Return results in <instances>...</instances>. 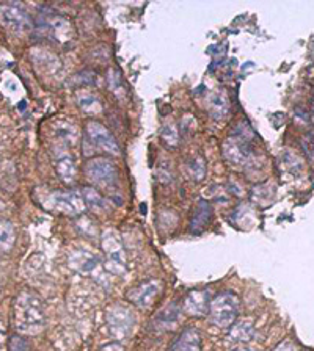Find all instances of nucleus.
Segmentation results:
<instances>
[{
  "instance_id": "nucleus-12",
  "label": "nucleus",
  "mask_w": 314,
  "mask_h": 351,
  "mask_svg": "<svg viewBox=\"0 0 314 351\" xmlns=\"http://www.w3.org/2000/svg\"><path fill=\"white\" fill-rule=\"evenodd\" d=\"M209 307V294L204 290H193L185 297L182 309L187 315L192 317H203L207 314Z\"/></svg>"
},
{
  "instance_id": "nucleus-11",
  "label": "nucleus",
  "mask_w": 314,
  "mask_h": 351,
  "mask_svg": "<svg viewBox=\"0 0 314 351\" xmlns=\"http://www.w3.org/2000/svg\"><path fill=\"white\" fill-rule=\"evenodd\" d=\"M55 169L57 174L60 176V179L66 184H73L76 181L77 176V168H76V162L71 152H68L66 149L57 148L55 152Z\"/></svg>"
},
{
  "instance_id": "nucleus-24",
  "label": "nucleus",
  "mask_w": 314,
  "mask_h": 351,
  "mask_svg": "<svg viewBox=\"0 0 314 351\" xmlns=\"http://www.w3.org/2000/svg\"><path fill=\"white\" fill-rule=\"evenodd\" d=\"M162 138L165 140L167 144L170 146H176L178 144V132L175 129L173 124H170V126H165L164 130H162Z\"/></svg>"
},
{
  "instance_id": "nucleus-20",
  "label": "nucleus",
  "mask_w": 314,
  "mask_h": 351,
  "mask_svg": "<svg viewBox=\"0 0 314 351\" xmlns=\"http://www.w3.org/2000/svg\"><path fill=\"white\" fill-rule=\"evenodd\" d=\"M211 111L212 114L216 116V118H223L225 113L228 111V99L225 96V93H217L214 94L212 99H211Z\"/></svg>"
},
{
  "instance_id": "nucleus-4",
  "label": "nucleus",
  "mask_w": 314,
  "mask_h": 351,
  "mask_svg": "<svg viewBox=\"0 0 314 351\" xmlns=\"http://www.w3.org/2000/svg\"><path fill=\"white\" fill-rule=\"evenodd\" d=\"M102 250L107 257L106 268L115 274H123L126 271V253L115 230H106L102 233Z\"/></svg>"
},
{
  "instance_id": "nucleus-7",
  "label": "nucleus",
  "mask_w": 314,
  "mask_h": 351,
  "mask_svg": "<svg viewBox=\"0 0 314 351\" xmlns=\"http://www.w3.org/2000/svg\"><path fill=\"white\" fill-rule=\"evenodd\" d=\"M87 143H91L93 148L106 151L109 154L118 155L120 148L115 141V138L112 137L110 132L101 124V123H88L87 126Z\"/></svg>"
},
{
  "instance_id": "nucleus-23",
  "label": "nucleus",
  "mask_w": 314,
  "mask_h": 351,
  "mask_svg": "<svg viewBox=\"0 0 314 351\" xmlns=\"http://www.w3.org/2000/svg\"><path fill=\"white\" fill-rule=\"evenodd\" d=\"M28 348H30L28 342L19 335H13L8 340V351H28Z\"/></svg>"
},
{
  "instance_id": "nucleus-10",
  "label": "nucleus",
  "mask_w": 314,
  "mask_h": 351,
  "mask_svg": "<svg viewBox=\"0 0 314 351\" xmlns=\"http://www.w3.org/2000/svg\"><path fill=\"white\" fill-rule=\"evenodd\" d=\"M251 146L245 137H231L225 143V157L231 163L244 165L251 157Z\"/></svg>"
},
{
  "instance_id": "nucleus-1",
  "label": "nucleus",
  "mask_w": 314,
  "mask_h": 351,
  "mask_svg": "<svg viewBox=\"0 0 314 351\" xmlns=\"http://www.w3.org/2000/svg\"><path fill=\"white\" fill-rule=\"evenodd\" d=\"M44 307L41 300L24 291L16 298L14 303V325L16 329L25 334H38L44 328Z\"/></svg>"
},
{
  "instance_id": "nucleus-25",
  "label": "nucleus",
  "mask_w": 314,
  "mask_h": 351,
  "mask_svg": "<svg viewBox=\"0 0 314 351\" xmlns=\"http://www.w3.org/2000/svg\"><path fill=\"white\" fill-rule=\"evenodd\" d=\"M101 351H124V348L120 343H110V345H106Z\"/></svg>"
},
{
  "instance_id": "nucleus-21",
  "label": "nucleus",
  "mask_w": 314,
  "mask_h": 351,
  "mask_svg": "<svg viewBox=\"0 0 314 351\" xmlns=\"http://www.w3.org/2000/svg\"><path fill=\"white\" fill-rule=\"evenodd\" d=\"M187 171L189 176L193 181H201L204 176H206V165H204V160L199 158V157H193L189 165H187Z\"/></svg>"
},
{
  "instance_id": "nucleus-3",
  "label": "nucleus",
  "mask_w": 314,
  "mask_h": 351,
  "mask_svg": "<svg viewBox=\"0 0 314 351\" xmlns=\"http://www.w3.org/2000/svg\"><path fill=\"white\" fill-rule=\"evenodd\" d=\"M107 325L109 331L113 337L117 339H124L127 337L135 325V317L134 312L127 306L123 304H113L107 309Z\"/></svg>"
},
{
  "instance_id": "nucleus-17",
  "label": "nucleus",
  "mask_w": 314,
  "mask_h": 351,
  "mask_svg": "<svg viewBox=\"0 0 314 351\" xmlns=\"http://www.w3.org/2000/svg\"><path fill=\"white\" fill-rule=\"evenodd\" d=\"M82 198H83L85 204L90 206L91 209H94V210H104L106 206H107L106 199L101 196V193H99L97 190H94V188H90V187L82 190Z\"/></svg>"
},
{
  "instance_id": "nucleus-8",
  "label": "nucleus",
  "mask_w": 314,
  "mask_h": 351,
  "mask_svg": "<svg viewBox=\"0 0 314 351\" xmlns=\"http://www.w3.org/2000/svg\"><path fill=\"white\" fill-rule=\"evenodd\" d=\"M161 291H162V284L155 279H149L146 282H141L138 287L132 288L127 297H129V300L135 306L141 307V309H148V307L154 304L157 297L161 295Z\"/></svg>"
},
{
  "instance_id": "nucleus-2",
  "label": "nucleus",
  "mask_w": 314,
  "mask_h": 351,
  "mask_svg": "<svg viewBox=\"0 0 314 351\" xmlns=\"http://www.w3.org/2000/svg\"><path fill=\"white\" fill-rule=\"evenodd\" d=\"M239 312V300L231 291H225L212 300L209 306L211 321L219 328H228L233 325Z\"/></svg>"
},
{
  "instance_id": "nucleus-18",
  "label": "nucleus",
  "mask_w": 314,
  "mask_h": 351,
  "mask_svg": "<svg viewBox=\"0 0 314 351\" xmlns=\"http://www.w3.org/2000/svg\"><path fill=\"white\" fill-rule=\"evenodd\" d=\"M179 351H199V335L195 329H187L178 340Z\"/></svg>"
},
{
  "instance_id": "nucleus-5",
  "label": "nucleus",
  "mask_w": 314,
  "mask_h": 351,
  "mask_svg": "<svg viewBox=\"0 0 314 351\" xmlns=\"http://www.w3.org/2000/svg\"><path fill=\"white\" fill-rule=\"evenodd\" d=\"M87 178L101 187H112L117 184L118 171L112 160L106 157H96L87 163Z\"/></svg>"
},
{
  "instance_id": "nucleus-15",
  "label": "nucleus",
  "mask_w": 314,
  "mask_h": 351,
  "mask_svg": "<svg viewBox=\"0 0 314 351\" xmlns=\"http://www.w3.org/2000/svg\"><path fill=\"white\" fill-rule=\"evenodd\" d=\"M211 206L207 201H199L196 204V207L192 215V221H190V230L193 233H199L206 229V226L211 221Z\"/></svg>"
},
{
  "instance_id": "nucleus-28",
  "label": "nucleus",
  "mask_w": 314,
  "mask_h": 351,
  "mask_svg": "<svg viewBox=\"0 0 314 351\" xmlns=\"http://www.w3.org/2000/svg\"><path fill=\"white\" fill-rule=\"evenodd\" d=\"M4 210V204L2 202H0V212H2Z\"/></svg>"
},
{
  "instance_id": "nucleus-19",
  "label": "nucleus",
  "mask_w": 314,
  "mask_h": 351,
  "mask_svg": "<svg viewBox=\"0 0 314 351\" xmlns=\"http://www.w3.org/2000/svg\"><path fill=\"white\" fill-rule=\"evenodd\" d=\"M14 242V229L10 221L0 219V250H10Z\"/></svg>"
},
{
  "instance_id": "nucleus-9",
  "label": "nucleus",
  "mask_w": 314,
  "mask_h": 351,
  "mask_svg": "<svg viewBox=\"0 0 314 351\" xmlns=\"http://www.w3.org/2000/svg\"><path fill=\"white\" fill-rule=\"evenodd\" d=\"M0 18H2L4 24L13 32L24 33L28 30V27H30V19H28L27 11L19 5H14V4L5 5L0 10Z\"/></svg>"
},
{
  "instance_id": "nucleus-27",
  "label": "nucleus",
  "mask_w": 314,
  "mask_h": 351,
  "mask_svg": "<svg viewBox=\"0 0 314 351\" xmlns=\"http://www.w3.org/2000/svg\"><path fill=\"white\" fill-rule=\"evenodd\" d=\"M233 351H254V349H251V348H247V346H237V348H234Z\"/></svg>"
},
{
  "instance_id": "nucleus-6",
  "label": "nucleus",
  "mask_w": 314,
  "mask_h": 351,
  "mask_svg": "<svg viewBox=\"0 0 314 351\" xmlns=\"http://www.w3.org/2000/svg\"><path fill=\"white\" fill-rule=\"evenodd\" d=\"M49 206L52 210L69 215V216H76L80 215L87 204H85L82 193L77 192H66V193H52L49 198Z\"/></svg>"
},
{
  "instance_id": "nucleus-13",
  "label": "nucleus",
  "mask_w": 314,
  "mask_h": 351,
  "mask_svg": "<svg viewBox=\"0 0 314 351\" xmlns=\"http://www.w3.org/2000/svg\"><path fill=\"white\" fill-rule=\"evenodd\" d=\"M68 265L71 270L87 274L91 273L97 265V257L87 250H74L68 257Z\"/></svg>"
},
{
  "instance_id": "nucleus-14",
  "label": "nucleus",
  "mask_w": 314,
  "mask_h": 351,
  "mask_svg": "<svg viewBox=\"0 0 314 351\" xmlns=\"http://www.w3.org/2000/svg\"><path fill=\"white\" fill-rule=\"evenodd\" d=\"M181 309L176 304H168L155 314L154 323L161 329H175V326L179 323Z\"/></svg>"
},
{
  "instance_id": "nucleus-16",
  "label": "nucleus",
  "mask_w": 314,
  "mask_h": 351,
  "mask_svg": "<svg viewBox=\"0 0 314 351\" xmlns=\"http://www.w3.org/2000/svg\"><path fill=\"white\" fill-rule=\"evenodd\" d=\"M254 334V328H253V323L248 320H242L239 321V323H236L231 331H230V339L233 342H248L251 340Z\"/></svg>"
},
{
  "instance_id": "nucleus-22",
  "label": "nucleus",
  "mask_w": 314,
  "mask_h": 351,
  "mask_svg": "<svg viewBox=\"0 0 314 351\" xmlns=\"http://www.w3.org/2000/svg\"><path fill=\"white\" fill-rule=\"evenodd\" d=\"M79 105L83 111H88V113L101 111V104H99V100L90 93H83L79 96Z\"/></svg>"
},
{
  "instance_id": "nucleus-26",
  "label": "nucleus",
  "mask_w": 314,
  "mask_h": 351,
  "mask_svg": "<svg viewBox=\"0 0 314 351\" xmlns=\"http://www.w3.org/2000/svg\"><path fill=\"white\" fill-rule=\"evenodd\" d=\"M275 351H295V348L291 343H284V345H280Z\"/></svg>"
}]
</instances>
